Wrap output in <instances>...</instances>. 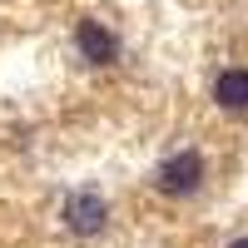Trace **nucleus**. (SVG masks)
Listing matches in <instances>:
<instances>
[{"label":"nucleus","instance_id":"nucleus-1","mask_svg":"<svg viewBox=\"0 0 248 248\" xmlns=\"http://www.w3.org/2000/svg\"><path fill=\"white\" fill-rule=\"evenodd\" d=\"M203 179H209V164H203V154H199V149H179V154H169V159L159 164L154 189H159L164 199H189V194L203 189Z\"/></svg>","mask_w":248,"mask_h":248},{"label":"nucleus","instance_id":"nucleus-2","mask_svg":"<svg viewBox=\"0 0 248 248\" xmlns=\"http://www.w3.org/2000/svg\"><path fill=\"white\" fill-rule=\"evenodd\" d=\"M65 229L75 233V238H94L99 229L109 223V203H105V194L99 189H79V194H70L65 199Z\"/></svg>","mask_w":248,"mask_h":248},{"label":"nucleus","instance_id":"nucleus-3","mask_svg":"<svg viewBox=\"0 0 248 248\" xmlns=\"http://www.w3.org/2000/svg\"><path fill=\"white\" fill-rule=\"evenodd\" d=\"M75 50L90 65H114L119 60V35L109 25H99V20H79L75 25Z\"/></svg>","mask_w":248,"mask_h":248},{"label":"nucleus","instance_id":"nucleus-4","mask_svg":"<svg viewBox=\"0 0 248 248\" xmlns=\"http://www.w3.org/2000/svg\"><path fill=\"white\" fill-rule=\"evenodd\" d=\"M214 105L218 109H229V114H243L248 109V70H218L214 79Z\"/></svg>","mask_w":248,"mask_h":248},{"label":"nucleus","instance_id":"nucleus-5","mask_svg":"<svg viewBox=\"0 0 248 248\" xmlns=\"http://www.w3.org/2000/svg\"><path fill=\"white\" fill-rule=\"evenodd\" d=\"M229 248H248V238H233V243H229Z\"/></svg>","mask_w":248,"mask_h":248}]
</instances>
